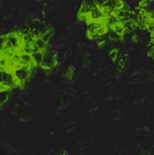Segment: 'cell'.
I'll use <instances>...</instances> for the list:
<instances>
[{"instance_id": "obj_1", "label": "cell", "mask_w": 154, "mask_h": 155, "mask_svg": "<svg viewBox=\"0 0 154 155\" xmlns=\"http://www.w3.org/2000/svg\"><path fill=\"white\" fill-rule=\"evenodd\" d=\"M150 2H151V0H139L138 6H136V9L137 10H140L141 8L148 9V7L150 6Z\"/></svg>"}, {"instance_id": "obj_2", "label": "cell", "mask_w": 154, "mask_h": 155, "mask_svg": "<svg viewBox=\"0 0 154 155\" xmlns=\"http://www.w3.org/2000/svg\"><path fill=\"white\" fill-rule=\"evenodd\" d=\"M2 3H3V0H0V8H1V6H2Z\"/></svg>"}, {"instance_id": "obj_3", "label": "cell", "mask_w": 154, "mask_h": 155, "mask_svg": "<svg viewBox=\"0 0 154 155\" xmlns=\"http://www.w3.org/2000/svg\"><path fill=\"white\" fill-rule=\"evenodd\" d=\"M37 1H42V0H37Z\"/></svg>"}]
</instances>
